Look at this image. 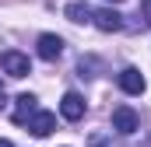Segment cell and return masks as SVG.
<instances>
[{"mask_svg":"<svg viewBox=\"0 0 151 147\" xmlns=\"http://www.w3.org/2000/svg\"><path fill=\"white\" fill-rule=\"evenodd\" d=\"M113 4H123V0H113Z\"/></svg>","mask_w":151,"mask_h":147,"instance_id":"cell-13","label":"cell"},{"mask_svg":"<svg viewBox=\"0 0 151 147\" xmlns=\"http://www.w3.org/2000/svg\"><path fill=\"white\" fill-rule=\"evenodd\" d=\"M137 126H141V119H137V112L130 109V105H119V109L113 112V130L116 133L130 137V133H137Z\"/></svg>","mask_w":151,"mask_h":147,"instance_id":"cell-1","label":"cell"},{"mask_svg":"<svg viewBox=\"0 0 151 147\" xmlns=\"http://www.w3.org/2000/svg\"><path fill=\"white\" fill-rule=\"evenodd\" d=\"M60 116H63L67 123H77V119L84 116V98H81L77 91H67L63 102H60Z\"/></svg>","mask_w":151,"mask_h":147,"instance_id":"cell-5","label":"cell"},{"mask_svg":"<svg viewBox=\"0 0 151 147\" xmlns=\"http://www.w3.org/2000/svg\"><path fill=\"white\" fill-rule=\"evenodd\" d=\"M60 53H63V39L60 35H39V56L42 60H60Z\"/></svg>","mask_w":151,"mask_h":147,"instance_id":"cell-6","label":"cell"},{"mask_svg":"<svg viewBox=\"0 0 151 147\" xmlns=\"http://www.w3.org/2000/svg\"><path fill=\"white\" fill-rule=\"evenodd\" d=\"M35 112H39L35 95H18V105H14V123H18V126H25V123H28Z\"/></svg>","mask_w":151,"mask_h":147,"instance_id":"cell-7","label":"cell"},{"mask_svg":"<svg viewBox=\"0 0 151 147\" xmlns=\"http://www.w3.org/2000/svg\"><path fill=\"white\" fill-rule=\"evenodd\" d=\"M0 91H4V88H0Z\"/></svg>","mask_w":151,"mask_h":147,"instance_id":"cell-14","label":"cell"},{"mask_svg":"<svg viewBox=\"0 0 151 147\" xmlns=\"http://www.w3.org/2000/svg\"><path fill=\"white\" fill-rule=\"evenodd\" d=\"M88 147H113V144H109L102 133H91V137H88Z\"/></svg>","mask_w":151,"mask_h":147,"instance_id":"cell-10","label":"cell"},{"mask_svg":"<svg viewBox=\"0 0 151 147\" xmlns=\"http://www.w3.org/2000/svg\"><path fill=\"white\" fill-rule=\"evenodd\" d=\"M116 81H119V88H123L127 95H141V91L148 88V81H144V74L137 70V67H123Z\"/></svg>","mask_w":151,"mask_h":147,"instance_id":"cell-2","label":"cell"},{"mask_svg":"<svg viewBox=\"0 0 151 147\" xmlns=\"http://www.w3.org/2000/svg\"><path fill=\"white\" fill-rule=\"evenodd\" d=\"M53 126H56V116H53V112H35V116L28 119V130H32L35 137H49Z\"/></svg>","mask_w":151,"mask_h":147,"instance_id":"cell-8","label":"cell"},{"mask_svg":"<svg viewBox=\"0 0 151 147\" xmlns=\"http://www.w3.org/2000/svg\"><path fill=\"white\" fill-rule=\"evenodd\" d=\"M0 147H11V140H4V137H0Z\"/></svg>","mask_w":151,"mask_h":147,"instance_id":"cell-12","label":"cell"},{"mask_svg":"<svg viewBox=\"0 0 151 147\" xmlns=\"http://www.w3.org/2000/svg\"><path fill=\"white\" fill-rule=\"evenodd\" d=\"M91 25L102 28V32H119V28H123V14L113 11V7H102V11L91 14Z\"/></svg>","mask_w":151,"mask_h":147,"instance_id":"cell-3","label":"cell"},{"mask_svg":"<svg viewBox=\"0 0 151 147\" xmlns=\"http://www.w3.org/2000/svg\"><path fill=\"white\" fill-rule=\"evenodd\" d=\"M141 11H144V18H148V25H151V0H141Z\"/></svg>","mask_w":151,"mask_h":147,"instance_id":"cell-11","label":"cell"},{"mask_svg":"<svg viewBox=\"0 0 151 147\" xmlns=\"http://www.w3.org/2000/svg\"><path fill=\"white\" fill-rule=\"evenodd\" d=\"M0 67L11 74V77H25V74H28V56L18 53V49H7V53L0 56Z\"/></svg>","mask_w":151,"mask_h":147,"instance_id":"cell-4","label":"cell"},{"mask_svg":"<svg viewBox=\"0 0 151 147\" xmlns=\"http://www.w3.org/2000/svg\"><path fill=\"white\" fill-rule=\"evenodd\" d=\"M63 14H67L74 25H84V21H91V14H95V11H91L84 0H74V4H67V11H63Z\"/></svg>","mask_w":151,"mask_h":147,"instance_id":"cell-9","label":"cell"}]
</instances>
